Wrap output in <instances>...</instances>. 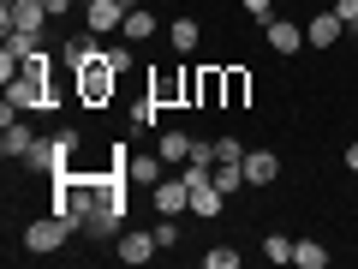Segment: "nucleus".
Here are the masks:
<instances>
[{
  "label": "nucleus",
  "mask_w": 358,
  "mask_h": 269,
  "mask_svg": "<svg viewBox=\"0 0 358 269\" xmlns=\"http://www.w3.org/2000/svg\"><path fill=\"white\" fill-rule=\"evenodd\" d=\"M281 179V156L275 150H251L245 156V186H275Z\"/></svg>",
  "instance_id": "obj_8"
},
{
  "label": "nucleus",
  "mask_w": 358,
  "mask_h": 269,
  "mask_svg": "<svg viewBox=\"0 0 358 269\" xmlns=\"http://www.w3.org/2000/svg\"><path fill=\"white\" fill-rule=\"evenodd\" d=\"M155 245H162V251H173V245H179V221H173V216L155 221Z\"/></svg>",
  "instance_id": "obj_25"
},
{
  "label": "nucleus",
  "mask_w": 358,
  "mask_h": 269,
  "mask_svg": "<svg viewBox=\"0 0 358 269\" xmlns=\"http://www.w3.org/2000/svg\"><path fill=\"white\" fill-rule=\"evenodd\" d=\"M162 167H167V162H162V150H155V156H131V162H126V179H131V186H150V192H155V186L167 179Z\"/></svg>",
  "instance_id": "obj_10"
},
{
  "label": "nucleus",
  "mask_w": 358,
  "mask_h": 269,
  "mask_svg": "<svg viewBox=\"0 0 358 269\" xmlns=\"http://www.w3.org/2000/svg\"><path fill=\"white\" fill-rule=\"evenodd\" d=\"M72 221H66V216H54V209H48V216H36V221H30V228H24V251H36V257H54V251H60V245L66 240H72Z\"/></svg>",
  "instance_id": "obj_3"
},
{
  "label": "nucleus",
  "mask_w": 358,
  "mask_h": 269,
  "mask_svg": "<svg viewBox=\"0 0 358 269\" xmlns=\"http://www.w3.org/2000/svg\"><path fill=\"white\" fill-rule=\"evenodd\" d=\"M293 263H299V269H329V245L299 240V245H293Z\"/></svg>",
  "instance_id": "obj_21"
},
{
  "label": "nucleus",
  "mask_w": 358,
  "mask_h": 269,
  "mask_svg": "<svg viewBox=\"0 0 358 269\" xmlns=\"http://www.w3.org/2000/svg\"><path fill=\"white\" fill-rule=\"evenodd\" d=\"M263 36H268V48H275V54H299L305 30H299L293 18H275V25H263Z\"/></svg>",
  "instance_id": "obj_13"
},
{
  "label": "nucleus",
  "mask_w": 358,
  "mask_h": 269,
  "mask_svg": "<svg viewBox=\"0 0 358 269\" xmlns=\"http://www.w3.org/2000/svg\"><path fill=\"white\" fill-rule=\"evenodd\" d=\"M60 54H66V72H84V66L96 60V54H102V48H96V42H90V36H72V42H66Z\"/></svg>",
  "instance_id": "obj_19"
},
{
  "label": "nucleus",
  "mask_w": 358,
  "mask_h": 269,
  "mask_svg": "<svg viewBox=\"0 0 358 269\" xmlns=\"http://www.w3.org/2000/svg\"><path fill=\"white\" fill-rule=\"evenodd\" d=\"M54 144H60V162L72 167V150H78V132H60V138H54Z\"/></svg>",
  "instance_id": "obj_31"
},
{
  "label": "nucleus",
  "mask_w": 358,
  "mask_h": 269,
  "mask_svg": "<svg viewBox=\"0 0 358 269\" xmlns=\"http://www.w3.org/2000/svg\"><path fill=\"white\" fill-rule=\"evenodd\" d=\"M126 6H138V0H126Z\"/></svg>",
  "instance_id": "obj_33"
},
{
  "label": "nucleus",
  "mask_w": 358,
  "mask_h": 269,
  "mask_svg": "<svg viewBox=\"0 0 358 269\" xmlns=\"http://www.w3.org/2000/svg\"><path fill=\"white\" fill-rule=\"evenodd\" d=\"M126 13H131L126 0H90L84 6V30L90 36H114V30L126 25Z\"/></svg>",
  "instance_id": "obj_5"
},
{
  "label": "nucleus",
  "mask_w": 358,
  "mask_h": 269,
  "mask_svg": "<svg viewBox=\"0 0 358 269\" xmlns=\"http://www.w3.org/2000/svg\"><path fill=\"white\" fill-rule=\"evenodd\" d=\"M155 108H162V102H155V96H143V102L131 108V126H155Z\"/></svg>",
  "instance_id": "obj_27"
},
{
  "label": "nucleus",
  "mask_w": 358,
  "mask_h": 269,
  "mask_svg": "<svg viewBox=\"0 0 358 269\" xmlns=\"http://www.w3.org/2000/svg\"><path fill=\"white\" fill-rule=\"evenodd\" d=\"M179 209H192L185 179H162V186H155V216H179Z\"/></svg>",
  "instance_id": "obj_12"
},
{
  "label": "nucleus",
  "mask_w": 358,
  "mask_h": 269,
  "mask_svg": "<svg viewBox=\"0 0 358 269\" xmlns=\"http://www.w3.org/2000/svg\"><path fill=\"white\" fill-rule=\"evenodd\" d=\"M341 13V25H346V36H358V0H346V6H334Z\"/></svg>",
  "instance_id": "obj_30"
},
{
  "label": "nucleus",
  "mask_w": 358,
  "mask_h": 269,
  "mask_svg": "<svg viewBox=\"0 0 358 269\" xmlns=\"http://www.w3.org/2000/svg\"><path fill=\"white\" fill-rule=\"evenodd\" d=\"M209 179H215L221 192H239L245 186V162H209Z\"/></svg>",
  "instance_id": "obj_20"
},
{
  "label": "nucleus",
  "mask_w": 358,
  "mask_h": 269,
  "mask_svg": "<svg viewBox=\"0 0 358 269\" xmlns=\"http://www.w3.org/2000/svg\"><path fill=\"white\" fill-rule=\"evenodd\" d=\"M341 13H317V18H310V25H305V42H310V48H322V54H329L334 48V42H341Z\"/></svg>",
  "instance_id": "obj_9"
},
{
  "label": "nucleus",
  "mask_w": 358,
  "mask_h": 269,
  "mask_svg": "<svg viewBox=\"0 0 358 269\" xmlns=\"http://www.w3.org/2000/svg\"><path fill=\"white\" fill-rule=\"evenodd\" d=\"M30 144H36V132H30L24 120H6V132H0V156H18V162H24Z\"/></svg>",
  "instance_id": "obj_17"
},
{
  "label": "nucleus",
  "mask_w": 358,
  "mask_h": 269,
  "mask_svg": "<svg viewBox=\"0 0 358 269\" xmlns=\"http://www.w3.org/2000/svg\"><path fill=\"white\" fill-rule=\"evenodd\" d=\"M114 90H120V72L102 60V54L78 72V102H84V108H108V102H114Z\"/></svg>",
  "instance_id": "obj_2"
},
{
  "label": "nucleus",
  "mask_w": 358,
  "mask_h": 269,
  "mask_svg": "<svg viewBox=\"0 0 358 269\" xmlns=\"http://www.w3.org/2000/svg\"><path fill=\"white\" fill-rule=\"evenodd\" d=\"M24 167H30V174H60V144H54V138H36V144H30V150H24Z\"/></svg>",
  "instance_id": "obj_11"
},
{
  "label": "nucleus",
  "mask_w": 358,
  "mask_h": 269,
  "mask_svg": "<svg viewBox=\"0 0 358 269\" xmlns=\"http://www.w3.org/2000/svg\"><path fill=\"white\" fill-rule=\"evenodd\" d=\"M221 84H227V102L221 108H245L251 102V72H245V66H221Z\"/></svg>",
  "instance_id": "obj_15"
},
{
  "label": "nucleus",
  "mask_w": 358,
  "mask_h": 269,
  "mask_svg": "<svg viewBox=\"0 0 358 269\" xmlns=\"http://www.w3.org/2000/svg\"><path fill=\"white\" fill-rule=\"evenodd\" d=\"M346 167H352V174H358V144H346Z\"/></svg>",
  "instance_id": "obj_32"
},
{
  "label": "nucleus",
  "mask_w": 358,
  "mask_h": 269,
  "mask_svg": "<svg viewBox=\"0 0 358 269\" xmlns=\"http://www.w3.org/2000/svg\"><path fill=\"white\" fill-rule=\"evenodd\" d=\"M102 60H108V66H114V72H120V78H126V72H131V48H102Z\"/></svg>",
  "instance_id": "obj_28"
},
{
  "label": "nucleus",
  "mask_w": 358,
  "mask_h": 269,
  "mask_svg": "<svg viewBox=\"0 0 358 269\" xmlns=\"http://www.w3.org/2000/svg\"><path fill=\"white\" fill-rule=\"evenodd\" d=\"M215 162H245V144L239 138H215Z\"/></svg>",
  "instance_id": "obj_26"
},
{
  "label": "nucleus",
  "mask_w": 358,
  "mask_h": 269,
  "mask_svg": "<svg viewBox=\"0 0 358 269\" xmlns=\"http://www.w3.org/2000/svg\"><path fill=\"white\" fill-rule=\"evenodd\" d=\"M192 78H197V72H179V66H173V72L150 78V96H155L162 108H173V102H192Z\"/></svg>",
  "instance_id": "obj_6"
},
{
  "label": "nucleus",
  "mask_w": 358,
  "mask_h": 269,
  "mask_svg": "<svg viewBox=\"0 0 358 269\" xmlns=\"http://www.w3.org/2000/svg\"><path fill=\"white\" fill-rule=\"evenodd\" d=\"M120 36H126V42H150V36H155V13H126Z\"/></svg>",
  "instance_id": "obj_22"
},
{
  "label": "nucleus",
  "mask_w": 358,
  "mask_h": 269,
  "mask_svg": "<svg viewBox=\"0 0 358 269\" xmlns=\"http://www.w3.org/2000/svg\"><path fill=\"white\" fill-rule=\"evenodd\" d=\"M293 245H299V240H287V233H268V240H263V257H268V263H293Z\"/></svg>",
  "instance_id": "obj_23"
},
{
  "label": "nucleus",
  "mask_w": 358,
  "mask_h": 269,
  "mask_svg": "<svg viewBox=\"0 0 358 269\" xmlns=\"http://www.w3.org/2000/svg\"><path fill=\"white\" fill-rule=\"evenodd\" d=\"M155 150H162V162H192L197 138H192V132H162V138H155Z\"/></svg>",
  "instance_id": "obj_18"
},
{
  "label": "nucleus",
  "mask_w": 358,
  "mask_h": 269,
  "mask_svg": "<svg viewBox=\"0 0 358 269\" xmlns=\"http://www.w3.org/2000/svg\"><path fill=\"white\" fill-rule=\"evenodd\" d=\"M54 78H36V72H18L6 84V102H0V120H18V114H36V108H54Z\"/></svg>",
  "instance_id": "obj_1"
},
{
  "label": "nucleus",
  "mask_w": 358,
  "mask_h": 269,
  "mask_svg": "<svg viewBox=\"0 0 358 269\" xmlns=\"http://www.w3.org/2000/svg\"><path fill=\"white\" fill-rule=\"evenodd\" d=\"M167 42H173V54H197L203 25H197V18H173V25H167Z\"/></svg>",
  "instance_id": "obj_16"
},
{
  "label": "nucleus",
  "mask_w": 358,
  "mask_h": 269,
  "mask_svg": "<svg viewBox=\"0 0 358 269\" xmlns=\"http://www.w3.org/2000/svg\"><path fill=\"white\" fill-rule=\"evenodd\" d=\"M203 263H209V269H239V251H233V245H209Z\"/></svg>",
  "instance_id": "obj_24"
},
{
  "label": "nucleus",
  "mask_w": 358,
  "mask_h": 269,
  "mask_svg": "<svg viewBox=\"0 0 358 269\" xmlns=\"http://www.w3.org/2000/svg\"><path fill=\"white\" fill-rule=\"evenodd\" d=\"M48 6H42V0H6V6H0V30H30V36H42V30H48Z\"/></svg>",
  "instance_id": "obj_4"
},
{
  "label": "nucleus",
  "mask_w": 358,
  "mask_h": 269,
  "mask_svg": "<svg viewBox=\"0 0 358 269\" xmlns=\"http://www.w3.org/2000/svg\"><path fill=\"white\" fill-rule=\"evenodd\" d=\"M155 251H162L155 233H120V263H150Z\"/></svg>",
  "instance_id": "obj_14"
},
{
  "label": "nucleus",
  "mask_w": 358,
  "mask_h": 269,
  "mask_svg": "<svg viewBox=\"0 0 358 269\" xmlns=\"http://www.w3.org/2000/svg\"><path fill=\"white\" fill-rule=\"evenodd\" d=\"M84 6H90V0H84Z\"/></svg>",
  "instance_id": "obj_34"
},
{
  "label": "nucleus",
  "mask_w": 358,
  "mask_h": 269,
  "mask_svg": "<svg viewBox=\"0 0 358 269\" xmlns=\"http://www.w3.org/2000/svg\"><path fill=\"white\" fill-rule=\"evenodd\" d=\"M227 102V84H221V66H203L192 78V108H221Z\"/></svg>",
  "instance_id": "obj_7"
},
{
  "label": "nucleus",
  "mask_w": 358,
  "mask_h": 269,
  "mask_svg": "<svg viewBox=\"0 0 358 269\" xmlns=\"http://www.w3.org/2000/svg\"><path fill=\"white\" fill-rule=\"evenodd\" d=\"M245 13H251L257 25H275V0H245Z\"/></svg>",
  "instance_id": "obj_29"
}]
</instances>
